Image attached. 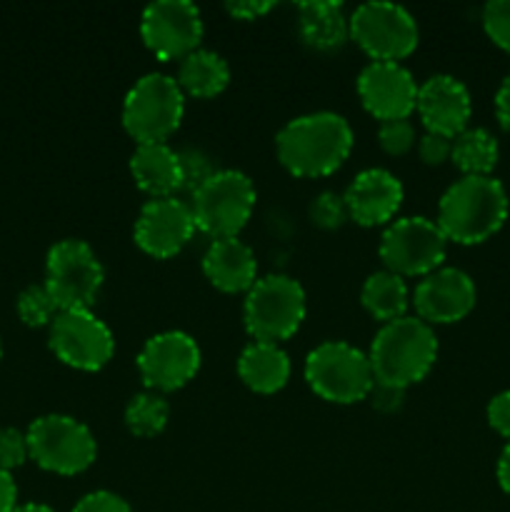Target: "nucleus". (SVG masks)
I'll list each match as a JSON object with an SVG mask.
<instances>
[{
    "instance_id": "nucleus-1",
    "label": "nucleus",
    "mask_w": 510,
    "mask_h": 512,
    "mask_svg": "<svg viewBox=\"0 0 510 512\" xmlns=\"http://www.w3.org/2000/svg\"><path fill=\"white\" fill-rule=\"evenodd\" d=\"M353 148V128L330 110L298 115L275 135V153L283 168L298 178H320L343 165Z\"/></svg>"
},
{
    "instance_id": "nucleus-2",
    "label": "nucleus",
    "mask_w": 510,
    "mask_h": 512,
    "mask_svg": "<svg viewBox=\"0 0 510 512\" xmlns=\"http://www.w3.org/2000/svg\"><path fill=\"white\" fill-rule=\"evenodd\" d=\"M508 193L493 175H463L438 203V228L448 240L478 245L498 233L508 220Z\"/></svg>"
},
{
    "instance_id": "nucleus-3",
    "label": "nucleus",
    "mask_w": 510,
    "mask_h": 512,
    "mask_svg": "<svg viewBox=\"0 0 510 512\" xmlns=\"http://www.w3.org/2000/svg\"><path fill=\"white\" fill-rule=\"evenodd\" d=\"M368 360L375 385L405 390L430 373L438 360V338L428 323L415 315H403L378 330Z\"/></svg>"
},
{
    "instance_id": "nucleus-4",
    "label": "nucleus",
    "mask_w": 510,
    "mask_h": 512,
    "mask_svg": "<svg viewBox=\"0 0 510 512\" xmlns=\"http://www.w3.org/2000/svg\"><path fill=\"white\" fill-rule=\"evenodd\" d=\"M255 185L240 170H213L190 198L195 228L213 240L238 238L255 208Z\"/></svg>"
},
{
    "instance_id": "nucleus-5",
    "label": "nucleus",
    "mask_w": 510,
    "mask_h": 512,
    "mask_svg": "<svg viewBox=\"0 0 510 512\" xmlns=\"http://www.w3.org/2000/svg\"><path fill=\"white\" fill-rule=\"evenodd\" d=\"M305 380L328 403L350 405L373 393V368L368 353L343 340H325L305 358Z\"/></svg>"
},
{
    "instance_id": "nucleus-6",
    "label": "nucleus",
    "mask_w": 510,
    "mask_h": 512,
    "mask_svg": "<svg viewBox=\"0 0 510 512\" xmlns=\"http://www.w3.org/2000/svg\"><path fill=\"white\" fill-rule=\"evenodd\" d=\"M183 113V90L173 75L165 73H148L135 80L123 100V125L138 145L165 143L178 130Z\"/></svg>"
},
{
    "instance_id": "nucleus-7",
    "label": "nucleus",
    "mask_w": 510,
    "mask_h": 512,
    "mask_svg": "<svg viewBox=\"0 0 510 512\" xmlns=\"http://www.w3.org/2000/svg\"><path fill=\"white\" fill-rule=\"evenodd\" d=\"M245 330L258 343H278L298 333L305 320V290L290 275H265L253 283L243 305Z\"/></svg>"
},
{
    "instance_id": "nucleus-8",
    "label": "nucleus",
    "mask_w": 510,
    "mask_h": 512,
    "mask_svg": "<svg viewBox=\"0 0 510 512\" xmlns=\"http://www.w3.org/2000/svg\"><path fill=\"white\" fill-rule=\"evenodd\" d=\"M103 280V265L85 240L65 238L48 250L45 288L60 310H90Z\"/></svg>"
},
{
    "instance_id": "nucleus-9",
    "label": "nucleus",
    "mask_w": 510,
    "mask_h": 512,
    "mask_svg": "<svg viewBox=\"0 0 510 512\" xmlns=\"http://www.w3.org/2000/svg\"><path fill=\"white\" fill-rule=\"evenodd\" d=\"M30 458L43 470L58 475H78L95 463L98 443L88 425L70 415H40L28 428Z\"/></svg>"
},
{
    "instance_id": "nucleus-10",
    "label": "nucleus",
    "mask_w": 510,
    "mask_h": 512,
    "mask_svg": "<svg viewBox=\"0 0 510 512\" xmlns=\"http://www.w3.org/2000/svg\"><path fill=\"white\" fill-rule=\"evenodd\" d=\"M448 250V238L438 223L423 215L393 220L380 238V260L385 270L400 278H425L440 268Z\"/></svg>"
},
{
    "instance_id": "nucleus-11",
    "label": "nucleus",
    "mask_w": 510,
    "mask_h": 512,
    "mask_svg": "<svg viewBox=\"0 0 510 512\" xmlns=\"http://www.w3.org/2000/svg\"><path fill=\"white\" fill-rule=\"evenodd\" d=\"M350 38L373 60L398 63L418 45V23L398 3L370 0L350 15Z\"/></svg>"
},
{
    "instance_id": "nucleus-12",
    "label": "nucleus",
    "mask_w": 510,
    "mask_h": 512,
    "mask_svg": "<svg viewBox=\"0 0 510 512\" xmlns=\"http://www.w3.org/2000/svg\"><path fill=\"white\" fill-rule=\"evenodd\" d=\"M48 345L55 358L78 370H100L115 353L108 325L90 310H60L48 325Z\"/></svg>"
},
{
    "instance_id": "nucleus-13",
    "label": "nucleus",
    "mask_w": 510,
    "mask_h": 512,
    "mask_svg": "<svg viewBox=\"0 0 510 512\" xmlns=\"http://www.w3.org/2000/svg\"><path fill=\"white\" fill-rule=\"evenodd\" d=\"M140 35L155 58L183 60L203 40V15L190 0H155L140 15Z\"/></svg>"
},
{
    "instance_id": "nucleus-14",
    "label": "nucleus",
    "mask_w": 510,
    "mask_h": 512,
    "mask_svg": "<svg viewBox=\"0 0 510 512\" xmlns=\"http://www.w3.org/2000/svg\"><path fill=\"white\" fill-rule=\"evenodd\" d=\"M135 363L145 388L153 393H170L198 375L200 348L183 330H165L145 340Z\"/></svg>"
},
{
    "instance_id": "nucleus-15",
    "label": "nucleus",
    "mask_w": 510,
    "mask_h": 512,
    "mask_svg": "<svg viewBox=\"0 0 510 512\" xmlns=\"http://www.w3.org/2000/svg\"><path fill=\"white\" fill-rule=\"evenodd\" d=\"M358 95L373 118L405 120L415 110L418 83L405 65L390 60H373L358 75Z\"/></svg>"
},
{
    "instance_id": "nucleus-16",
    "label": "nucleus",
    "mask_w": 510,
    "mask_h": 512,
    "mask_svg": "<svg viewBox=\"0 0 510 512\" xmlns=\"http://www.w3.org/2000/svg\"><path fill=\"white\" fill-rule=\"evenodd\" d=\"M195 218L190 203L173 198H153L140 208L135 220V243L153 258H173L195 233Z\"/></svg>"
},
{
    "instance_id": "nucleus-17",
    "label": "nucleus",
    "mask_w": 510,
    "mask_h": 512,
    "mask_svg": "<svg viewBox=\"0 0 510 512\" xmlns=\"http://www.w3.org/2000/svg\"><path fill=\"white\" fill-rule=\"evenodd\" d=\"M475 283L465 270L438 268L425 275L413 293L415 313L423 323H458L475 308Z\"/></svg>"
},
{
    "instance_id": "nucleus-18",
    "label": "nucleus",
    "mask_w": 510,
    "mask_h": 512,
    "mask_svg": "<svg viewBox=\"0 0 510 512\" xmlns=\"http://www.w3.org/2000/svg\"><path fill=\"white\" fill-rule=\"evenodd\" d=\"M420 120L428 133L455 138L468 128L473 103L470 93L455 75H430L423 85H418V100H415Z\"/></svg>"
},
{
    "instance_id": "nucleus-19",
    "label": "nucleus",
    "mask_w": 510,
    "mask_h": 512,
    "mask_svg": "<svg viewBox=\"0 0 510 512\" xmlns=\"http://www.w3.org/2000/svg\"><path fill=\"white\" fill-rule=\"evenodd\" d=\"M348 218L358 225L373 228L395 218L403 203V183L385 168H368L355 175L343 195Z\"/></svg>"
},
{
    "instance_id": "nucleus-20",
    "label": "nucleus",
    "mask_w": 510,
    "mask_h": 512,
    "mask_svg": "<svg viewBox=\"0 0 510 512\" xmlns=\"http://www.w3.org/2000/svg\"><path fill=\"white\" fill-rule=\"evenodd\" d=\"M203 273L223 293H243L258 278V263L250 245L238 238H220L208 245L203 255Z\"/></svg>"
},
{
    "instance_id": "nucleus-21",
    "label": "nucleus",
    "mask_w": 510,
    "mask_h": 512,
    "mask_svg": "<svg viewBox=\"0 0 510 512\" xmlns=\"http://www.w3.org/2000/svg\"><path fill=\"white\" fill-rule=\"evenodd\" d=\"M130 175L150 198H173L175 190L183 188L180 153L165 143L138 145L130 155Z\"/></svg>"
},
{
    "instance_id": "nucleus-22",
    "label": "nucleus",
    "mask_w": 510,
    "mask_h": 512,
    "mask_svg": "<svg viewBox=\"0 0 510 512\" xmlns=\"http://www.w3.org/2000/svg\"><path fill=\"white\" fill-rule=\"evenodd\" d=\"M238 375L253 393L273 395L290 380V358L278 343L245 345L238 358Z\"/></svg>"
},
{
    "instance_id": "nucleus-23",
    "label": "nucleus",
    "mask_w": 510,
    "mask_h": 512,
    "mask_svg": "<svg viewBox=\"0 0 510 512\" xmlns=\"http://www.w3.org/2000/svg\"><path fill=\"white\" fill-rule=\"evenodd\" d=\"M298 28L308 45L318 50H333L350 35V20L343 5L335 0H305L298 5Z\"/></svg>"
},
{
    "instance_id": "nucleus-24",
    "label": "nucleus",
    "mask_w": 510,
    "mask_h": 512,
    "mask_svg": "<svg viewBox=\"0 0 510 512\" xmlns=\"http://www.w3.org/2000/svg\"><path fill=\"white\" fill-rule=\"evenodd\" d=\"M175 80L183 93L195 95V98H213V95L223 93L228 85L230 68L223 55L198 48L180 60Z\"/></svg>"
},
{
    "instance_id": "nucleus-25",
    "label": "nucleus",
    "mask_w": 510,
    "mask_h": 512,
    "mask_svg": "<svg viewBox=\"0 0 510 512\" xmlns=\"http://www.w3.org/2000/svg\"><path fill=\"white\" fill-rule=\"evenodd\" d=\"M360 300H363L365 310L385 325L405 315V308H408V285H405L400 275L390 273V270H378V273H373L363 283Z\"/></svg>"
},
{
    "instance_id": "nucleus-26",
    "label": "nucleus",
    "mask_w": 510,
    "mask_h": 512,
    "mask_svg": "<svg viewBox=\"0 0 510 512\" xmlns=\"http://www.w3.org/2000/svg\"><path fill=\"white\" fill-rule=\"evenodd\" d=\"M450 160L465 175H490L498 163V140L485 128H465L453 138Z\"/></svg>"
},
{
    "instance_id": "nucleus-27",
    "label": "nucleus",
    "mask_w": 510,
    "mask_h": 512,
    "mask_svg": "<svg viewBox=\"0 0 510 512\" xmlns=\"http://www.w3.org/2000/svg\"><path fill=\"white\" fill-rule=\"evenodd\" d=\"M170 418L168 400L160 393L145 390L130 398L128 408H125V425L138 438H155L165 430Z\"/></svg>"
},
{
    "instance_id": "nucleus-28",
    "label": "nucleus",
    "mask_w": 510,
    "mask_h": 512,
    "mask_svg": "<svg viewBox=\"0 0 510 512\" xmlns=\"http://www.w3.org/2000/svg\"><path fill=\"white\" fill-rule=\"evenodd\" d=\"M58 313L60 308L55 305L53 295L48 293L45 283L28 285V288L18 295V315L25 325H30V328H43V325H50Z\"/></svg>"
},
{
    "instance_id": "nucleus-29",
    "label": "nucleus",
    "mask_w": 510,
    "mask_h": 512,
    "mask_svg": "<svg viewBox=\"0 0 510 512\" xmlns=\"http://www.w3.org/2000/svg\"><path fill=\"white\" fill-rule=\"evenodd\" d=\"M483 28L498 48L510 53V0H490L485 5Z\"/></svg>"
},
{
    "instance_id": "nucleus-30",
    "label": "nucleus",
    "mask_w": 510,
    "mask_h": 512,
    "mask_svg": "<svg viewBox=\"0 0 510 512\" xmlns=\"http://www.w3.org/2000/svg\"><path fill=\"white\" fill-rule=\"evenodd\" d=\"M310 218H313L315 225H320V228L325 230L340 228V225L345 223V218H348V208H345L343 195L333 193V190L320 193L318 198L313 200V205H310Z\"/></svg>"
},
{
    "instance_id": "nucleus-31",
    "label": "nucleus",
    "mask_w": 510,
    "mask_h": 512,
    "mask_svg": "<svg viewBox=\"0 0 510 512\" xmlns=\"http://www.w3.org/2000/svg\"><path fill=\"white\" fill-rule=\"evenodd\" d=\"M378 143L385 153L403 155L415 145V128L408 118L385 120L378 128Z\"/></svg>"
},
{
    "instance_id": "nucleus-32",
    "label": "nucleus",
    "mask_w": 510,
    "mask_h": 512,
    "mask_svg": "<svg viewBox=\"0 0 510 512\" xmlns=\"http://www.w3.org/2000/svg\"><path fill=\"white\" fill-rule=\"evenodd\" d=\"M30 458L28 435L18 428H0V468L13 470Z\"/></svg>"
},
{
    "instance_id": "nucleus-33",
    "label": "nucleus",
    "mask_w": 510,
    "mask_h": 512,
    "mask_svg": "<svg viewBox=\"0 0 510 512\" xmlns=\"http://www.w3.org/2000/svg\"><path fill=\"white\" fill-rule=\"evenodd\" d=\"M73 512H133V508L128 505V500L110 493V490H95V493L83 495L75 503Z\"/></svg>"
},
{
    "instance_id": "nucleus-34",
    "label": "nucleus",
    "mask_w": 510,
    "mask_h": 512,
    "mask_svg": "<svg viewBox=\"0 0 510 512\" xmlns=\"http://www.w3.org/2000/svg\"><path fill=\"white\" fill-rule=\"evenodd\" d=\"M450 153H453V138H445V135L438 133H425L418 140V155L423 163L440 165L443 160L450 158Z\"/></svg>"
},
{
    "instance_id": "nucleus-35",
    "label": "nucleus",
    "mask_w": 510,
    "mask_h": 512,
    "mask_svg": "<svg viewBox=\"0 0 510 512\" xmlns=\"http://www.w3.org/2000/svg\"><path fill=\"white\" fill-rule=\"evenodd\" d=\"M488 423L495 433L510 440V390L498 393L488 403Z\"/></svg>"
},
{
    "instance_id": "nucleus-36",
    "label": "nucleus",
    "mask_w": 510,
    "mask_h": 512,
    "mask_svg": "<svg viewBox=\"0 0 510 512\" xmlns=\"http://www.w3.org/2000/svg\"><path fill=\"white\" fill-rule=\"evenodd\" d=\"M230 15L240 20H255L260 15L270 13L275 8V3H265V0H238V3H225Z\"/></svg>"
},
{
    "instance_id": "nucleus-37",
    "label": "nucleus",
    "mask_w": 510,
    "mask_h": 512,
    "mask_svg": "<svg viewBox=\"0 0 510 512\" xmlns=\"http://www.w3.org/2000/svg\"><path fill=\"white\" fill-rule=\"evenodd\" d=\"M18 505V485L8 470L0 468V512H13Z\"/></svg>"
},
{
    "instance_id": "nucleus-38",
    "label": "nucleus",
    "mask_w": 510,
    "mask_h": 512,
    "mask_svg": "<svg viewBox=\"0 0 510 512\" xmlns=\"http://www.w3.org/2000/svg\"><path fill=\"white\" fill-rule=\"evenodd\" d=\"M495 115H498L500 125L510 130V75L500 83L498 93H495Z\"/></svg>"
},
{
    "instance_id": "nucleus-39",
    "label": "nucleus",
    "mask_w": 510,
    "mask_h": 512,
    "mask_svg": "<svg viewBox=\"0 0 510 512\" xmlns=\"http://www.w3.org/2000/svg\"><path fill=\"white\" fill-rule=\"evenodd\" d=\"M498 483L510 495V440L498 458Z\"/></svg>"
},
{
    "instance_id": "nucleus-40",
    "label": "nucleus",
    "mask_w": 510,
    "mask_h": 512,
    "mask_svg": "<svg viewBox=\"0 0 510 512\" xmlns=\"http://www.w3.org/2000/svg\"><path fill=\"white\" fill-rule=\"evenodd\" d=\"M13 512H55V510L43 503H25V505H15Z\"/></svg>"
},
{
    "instance_id": "nucleus-41",
    "label": "nucleus",
    "mask_w": 510,
    "mask_h": 512,
    "mask_svg": "<svg viewBox=\"0 0 510 512\" xmlns=\"http://www.w3.org/2000/svg\"><path fill=\"white\" fill-rule=\"evenodd\" d=\"M0 355H3V340H0Z\"/></svg>"
}]
</instances>
